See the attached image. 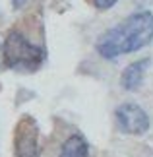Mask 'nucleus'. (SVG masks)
I'll return each mask as SVG.
<instances>
[{"label": "nucleus", "instance_id": "f257e3e1", "mask_svg": "<svg viewBox=\"0 0 153 157\" xmlns=\"http://www.w3.org/2000/svg\"><path fill=\"white\" fill-rule=\"evenodd\" d=\"M153 41V14L140 10L128 16L118 25L111 27L97 39V52L103 58H116L120 54L136 52Z\"/></svg>", "mask_w": 153, "mask_h": 157}, {"label": "nucleus", "instance_id": "f03ea898", "mask_svg": "<svg viewBox=\"0 0 153 157\" xmlns=\"http://www.w3.org/2000/svg\"><path fill=\"white\" fill-rule=\"evenodd\" d=\"M6 66L17 72H33L45 60V51L27 41L20 31H12L4 43Z\"/></svg>", "mask_w": 153, "mask_h": 157}, {"label": "nucleus", "instance_id": "7ed1b4c3", "mask_svg": "<svg viewBox=\"0 0 153 157\" xmlns=\"http://www.w3.org/2000/svg\"><path fill=\"white\" fill-rule=\"evenodd\" d=\"M14 149L16 157H37L39 153V126L33 117L20 118L14 130Z\"/></svg>", "mask_w": 153, "mask_h": 157}, {"label": "nucleus", "instance_id": "20e7f679", "mask_svg": "<svg viewBox=\"0 0 153 157\" xmlns=\"http://www.w3.org/2000/svg\"><path fill=\"white\" fill-rule=\"evenodd\" d=\"M120 130L130 136H143L149 130V117L142 107L134 103H124L114 111Z\"/></svg>", "mask_w": 153, "mask_h": 157}, {"label": "nucleus", "instance_id": "39448f33", "mask_svg": "<svg viewBox=\"0 0 153 157\" xmlns=\"http://www.w3.org/2000/svg\"><path fill=\"white\" fill-rule=\"evenodd\" d=\"M149 64H151L149 58H142V60H136V62L128 64L120 76V86L128 89V91L138 89L143 83V78H145V72H147Z\"/></svg>", "mask_w": 153, "mask_h": 157}, {"label": "nucleus", "instance_id": "423d86ee", "mask_svg": "<svg viewBox=\"0 0 153 157\" xmlns=\"http://www.w3.org/2000/svg\"><path fill=\"white\" fill-rule=\"evenodd\" d=\"M58 157H89V146L82 134H72L62 144Z\"/></svg>", "mask_w": 153, "mask_h": 157}, {"label": "nucleus", "instance_id": "0eeeda50", "mask_svg": "<svg viewBox=\"0 0 153 157\" xmlns=\"http://www.w3.org/2000/svg\"><path fill=\"white\" fill-rule=\"evenodd\" d=\"M116 2H118V0H93L95 8H99V10H109V8H113Z\"/></svg>", "mask_w": 153, "mask_h": 157}, {"label": "nucleus", "instance_id": "6e6552de", "mask_svg": "<svg viewBox=\"0 0 153 157\" xmlns=\"http://www.w3.org/2000/svg\"><path fill=\"white\" fill-rule=\"evenodd\" d=\"M12 4H14V8H21L25 4V0H12Z\"/></svg>", "mask_w": 153, "mask_h": 157}, {"label": "nucleus", "instance_id": "1a4fd4ad", "mask_svg": "<svg viewBox=\"0 0 153 157\" xmlns=\"http://www.w3.org/2000/svg\"><path fill=\"white\" fill-rule=\"evenodd\" d=\"M136 4H140V6H147V4H151L153 0H134Z\"/></svg>", "mask_w": 153, "mask_h": 157}, {"label": "nucleus", "instance_id": "9d476101", "mask_svg": "<svg viewBox=\"0 0 153 157\" xmlns=\"http://www.w3.org/2000/svg\"><path fill=\"white\" fill-rule=\"evenodd\" d=\"M0 51H2V47H0Z\"/></svg>", "mask_w": 153, "mask_h": 157}]
</instances>
